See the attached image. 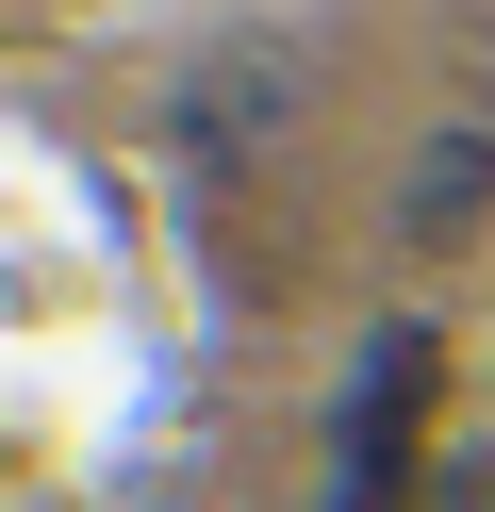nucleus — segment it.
Masks as SVG:
<instances>
[{"label": "nucleus", "mask_w": 495, "mask_h": 512, "mask_svg": "<svg viewBox=\"0 0 495 512\" xmlns=\"http://www.w3.org/2000/svg\"><path fill=\"white\" fill-rule=\"evenodd\" d=\"M413 397H429V331H396L380 364H363V397H347V479H330V512H396V479H413Z\"/></svg>", "instance_id": "f257e3e1"}, {"label": "nucleus", "mask_w": 495, "mask_h": 512, "mask_svg": "<svg viewBox=\"0 0 495 512\" xmlns=\"http://www.w3.org/2000/svg\"><path fill=\"white\" fill-rule=\"evenodd\" d=\"M281 100H297V67H281V50H231V67H198V100H182V149H198V166H231V149H248V116L281 133Z\"/></svg>", "instance_id": "f03ea898"}, {"label": "nucleus", "mask_w": 495, "mask_h": 512, "mask_svg": "<svg viewBox=\"0 0 495 512\" xmlns=\"http://www.w3.org/2000/svg\"><path fill=\"white\" fill-rule=\"evenodd\" d=\"M479 199H495V133H446L413 182H396V232H413V248H462V232H479Z\"/></svg>", "instance_id": "7ed1b4c3"}]
</instances>
